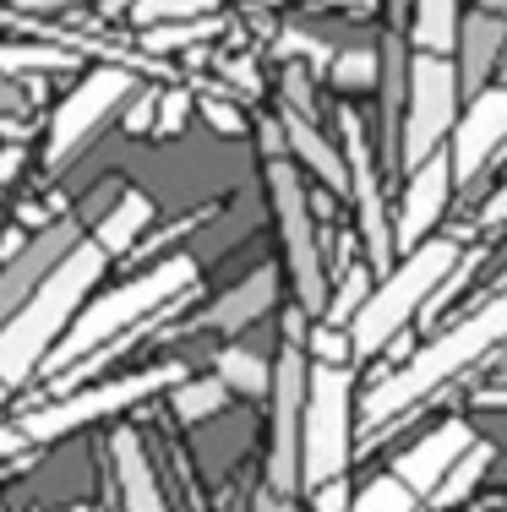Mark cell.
<instances>
[{"instance_id": "cell-2", "label": "cell", "mask_w": 507, "mask_h": 512, "mask_svg": "<svg viewBox=\"0 0 507 512\" xmlns=\"http://www.w3.org/2000/svg\"><path fill=\"white\" fill-rule=\"evenodd\" d=\"M497 344H507V289L491 295L480 311H469L458 327L437 333L420 355H409L398 371H388L377 387H366V425H388L393 414H404L409 404L431 398L437 387H448L458 371H469L475 360H486Z\"/></svg>"}, {"instance_id": "cell-41", "label": "cell", "mask_w": 507, "mask_h": 512, "mask_svg": "<svg viewBox=\"0 0 507 512\" xmlns=\"http://www.w3.org/2000/svg\"><path fill=\"white\" fill-rule=\"evenodd\" d=\"M0 109H22V88L11 77H0Z\"/></svg>"}, {"instance_id": "cell-15", "label": "cell", "mask_w": 507, "mask_h": 512, "mask_svg": "<svg viewBox=\"0 0 507 512\" xmlns=\"http://www.w3.org/2000/svg\"><path fill=\"white\" fill-rule=\"evenodd\" d=\"M475 442H480V436H475V425H469V420H442L437 431H426L404 458L393 463V474L420 496V502H431V491L442 485V474H448Z\"/></svg>"}, {"instance_id": "cell-29", "label": "cell", "mask_w": 507, "mask_h": 512, "mask_svg": "<svg viewBox=\"0 0 507 512\" xmlns=\"http://www.w3.org/2000/svg\"><path fill=\"white\" fill-rule=\"evenodd\" d=\"M371 300V262H355L338 284V295H328V322H355V311Z\"/></svg>"}, {"instance_id": "cell-32", "label": "cell", "mask_w": 507, "mask_h": 512, "mask_svg": "<svg viewBox=\"0 0 507 512\" xmlns=\"http://www.w3.org/2000/svg\"><path fill=\"white\" fill-rule=\"evenodd\" d=\"M311 349H317V365H344L349 338H338L333 327H317V333H311Z\"/></svg>"}, {"instance_id": "cell-33", "label": "cell", "mask_w": 507, "mask_h": 512, "mask_svg": "<svg viewBox=\"0 0 507 512\" xmlns=\"http://www.w3.org/2000/svg\"><path fill=\"white\" fill-rule=\"evenodd\" d=\"M153 126H159V93H142V99L126 109V131H153Z\"/></svg>"}, {"instance_id": "cell-40", "label": "cell", "mask_w": 507, "mask_h": 512, "mask_svg": "<svg viewBox=\"0 0 507 512\" xmlns=\"http://www.w3.org/2000/svg\"><path fill=\"white\" fill-rule=\"evenodd\" d=\"M475 404H480V409H507V382H502V387H480Z\"/></svg>"}, {"instance_id": "cell-8", "label": "cell", "mask_w": 507, "mask_h": 512, "mask_svg": "<svg viewBox=\"0 0 507 512\" xmlns=\"http://www.w3.org/2000/svg\"><path fill=\"white\" fill-rule=\"evenodd\" d=\"M268 197H273V218H279V240H284V262H289V278H295L300 311L328 316V267H322V256H317L306 186H300L289 158H268Z\"/></svg>"}, {"instance_id": "cell-28", "label": "cell", "mask_w": 507, "mask_h": 512, "mask_svg": "<svg viewBox=\"0 0 507 512\" xmlns=\"http://www.w3.org/2000/svg\"><path fill=\"white\" fill-rule=\"evenodd\" d=\"M213 6H219V0H137V6H131V17H137L142 28H159V22H197V17H213Z\"/></svg>"}, {"instance_id": "cell-16", "label": "cell", "mask_w": 507, "mask_h": 512, "mask_svg": "<svg viewBox=\"0 0 507 512\" xmlns=\"http://www.w3.org/2000/svg\"><path fill=\"white\" fill-rule=\"evenodd\" d=\"M507 50V17L502 11H469L464 22H458V88L475 99V93H486V77L491 66L502 60Z\"/></svg>"}, {"instance_id": "cell-39", "label": "cell", "mask_w": 507, "mask_h": 512, "mask_svg": "<svg viewBox=\"0 0 507 512\" xmlns=\"http://www.w3.org/2000/svg\"><path fill=\"white\" fill-rule=\"evenodd\" d=\"M480 224H507V186L491 191V202H486V213H480Z\"/></svg>"}, {"instance_id": "cell-18", "label": "cell", "mask_w": 507, "mask_h": 512, "mask_svg": "<svg viewBox=\"0 0 507 512\" xmlns=\"http://www.w3.org/2000/svg\"><path fill=\"white\" fill-rule=\"evenodd\" d=\"M279 126H284L289 153H295L300 164L311 169V175H317V180H328L333 191H349V164H344V153H338L333 142L317 131V115H300V109H284V115H279Z\"/></svg>"}, {"instance_id": "cell-31", "label": "cell", "mask_w": 507, "mask_h": 512, "mask_svg": "<svg viewBox=\"0 0 507 512\" xmlns=\"http://www.w3.org/2000/svg\"><path fill=\"white\" fill-rule=\"evenodd\" d=\"M279 55H289V60L306 55V60H317V66H328V60H333L328 44H317L311 33H300V28H284V33H279Z\"/></svg>"}, {"instance_id": "cell-19", "label": "cell", "mask_w": 507, "mask_h": 512, "mask_svg": "<svg viewBox=\"0 0 507 512\" xmlns=\"http://www.w3.org/2000/svg\"><path fill=\"white\" fill-rule=\"evenodd\" d=\"M110 458H115V485H120V502H126V512H164L159 480H153V463H148V453H142V436L137 431H115Z\"/></svg>"}, {"instance_id": "cell-38", "label": "cell", "mask_w": 507, "mask_h": 512, "mask_svg": "<svg viewBox=\"0 0 507 512\" xmlns=\"http://www.w3.org/2000/svg\"><path fill=\"white\" fill-rule=\"evenodd\" d=\"M251 512H295V496H284V491H257V502H251Z\"/></svg>"}, {"instance_id": "cell-27", "label": "cell", "mask_w": 507, "mask_h": 512, "mask_svg": "<svg viewBox=\"0 0 507 512\" xmlns=\"http://www.w3.org/2000/svg\"><path fill=\"white\" fill-rule=\"evenodd\" d=\"M415 502L420 496L398 474H377L360 496H349V512H415Z\"/></svg>"}, {"instance_id": "cell-5", "label": "cell", "mask_w": 507, "mask_h": 512, "mask_svg": "<svg viewBox=\"0 0 507 512\" xmlns=\"http://www.w3.org/2000/svg\"><path fill=\"white\" fill-rule=\"evenodd\" d=\"M349 414H355V376L349 365H317L306 382V420H300V485H328L344 480L355 436H349Z\"/></svg>"}, {"instance_id": "cell-14", "label": "cell", "mask_w": 507, "mask_h": 512, "mask_svg": "<svg viewBox=\"0 0 507 512\" xmlns=\"http://www.w3.org/2000/svg\"><path fill=\"white\" fill-rule=\"evenodd\" d=\"M448 197H453V164H448V153H431L420 169H409L404 202H398V224H393V246L415 251L420 240H431L437 218L448 213Z\"/></svg>"}, {"instance_id": "cell-6", "label": "cell", "mask_w": 507, "mask_h": 512, "mask_svg": "<svg viewBox=\"0 0 507 512\" xmlns=\"http://www.w3.org/2000/svg\"><path fill=\"white\" fill-rule=\"evenodd\" d=\"M404 126H398V164L420 169L431 153H442V142L453 137V115H458V66L453 55L420 50L404 71Z\"/></svg>"}, {"instance_id": "cell-43", "label": "cell", "mask_w": 507, "mask_h": 512, "mask_svg": "<svg viewBox=\"0 0 507 512\" xmlns=\"http://www.w3.org/2000/svg\"><path fill=\"white\" fill-rule=\"evenodd\" d=\"M33 11H55V6H66V0H28Z\"/></svg>"}, {"instance_id": "cell-44", "label": "cell", "mask_w": 507, "mask_h": 512, "mask_svg": "<svg viewBox=\"0 0 507 512\" xmlns=\"http://www.w3.org/2000/svg\"><path fill=\"white\" fill-rule=\"evenodd\" d=\"M480 6H486V11H502V17H507V0H480Z\"/></svg>"}, {"instance_id": "cell-25", "label": "cell", "mask_w": 507, "mask_h": 512, "mask_svg": "<svg viewBox=\"0 0 507 512\" xmlns=\"http://www.w3.org/2000/svg\"><path fill=\"white\" fill-rule=\"evenodd\" d=\"M219 33V17H197V22H159V28H142V50L148 55H169V50H186L197 39H213Z\"/></svg>"}, {"instance_id": "cell-45", "label": "cell", "mask_w": 507, "mask_h": 512, "mask_svg": "<svg viewBox=\"0 0 507 512\" xmlns=\"http://www.w3.org/2000/svg\"><path fill=\"white\" fill-rule=\"evenodd\" d=\"M6 393H11V382H0V404H6Z\"/></svg>"}, {"instance_id": "cell-35", "label": "cell", "mask_w": 507, "mask_h": 512, "mask_svg": "<svg viewBox=\"0 0 507 512\" xmlns=\"http://www.w3.org/2000/svg\"><path fill=\"white\" fill-rule=\"evenodd\" d=\"M202 109H208L213 131H224V137H235V131L246 126V120H240V109H235V104H219V99H213V104H202Z\"/></svg>"}, {"instance_id": "cell-23", "label": "cell", "mask_w": 507, "mask_h": 512, "mask_svg": "<svg viewBox=\"0 0 507 512\" xmlns=\"http://www.w3.org/2000/svg\"><path fill=\"white\" fill-rule=\"evenodd\" d=\"M415 44L437 55L458 50V0H415Z\"/></svg>"}, {"instance_id": "cell-22", "label": "cell", "mask_w": 507, "mask_h": 512, "mask_svg": "<svg viewBox=\"0 0 507 512\" xmlns=\"http://www.w3.org/2000/svg\"><path fill=\"white\" fill-rule=\"evenodd\" d=\"M213 376H219L229 393H240V398H262L273 387V365L262 355H251V349H240V344L219 349V371Z\"/></svg>"}, {"instance_id": "cell-34", "label": "cell", "mask_w": 507, "mask_h": 512, "mask_svg": "<svg viewBox=\"0 0 507 512\" xmlns=\"http://www.w3.org/2000/svg\"><path fill=\"white\" fill-rule=\"evenodd\" d=\"M186 109H191V99H186V93H169V99H159V126H153V131H164V137H169V131H180V120H186Z\"/></svg>"}, {"instance_id": "cell-10", "label": "cell", "mask_w": 507, "mask_h": 512, "mask_svg": "<svg viewBox=\"0 0 507 512\" xmlns=\"http://www.w3.org/2000/svg\"><path fill=\"white\" fill-rule=\"evenodd\" d=\"M131 88H137V77H131L126 66H99V71H88V77L71 88V99L55 109V126H50V169H66L71 153H77L82 142H88L93 131H99L104 120H110L115 109L131 99Z\"/></svg>"}, {"instance_id": "cell-24", "label": "cell", "mask_w": 507, "mask_h": 512, "mask_svg": "<svg viewBox=\"0 0 507 512\" xmlns=\"http://www.w3.org/2000/svg\"><path fill=\"white\" fill-rule=\"evenodd\" d=\"M175 393V420H186V425H197V420H208V414H219L229 404V387L219 382V376H202V382H180V387H169Z\"/></svg>"}, {"instance_id": "cell-46", "label": "cell", "mask_w": 507, "mask_h": 512, "mask_svg": "<svg viewBox=\"0 0 507 512\" xmlns=\"http://www.w3.org/2000/svg\"><path fill=\"white\" fill-rule=\"evenodd\" d=\"M104 6H110V11H120V6H126V0H104Z\"/></svg>"}, {"instance_id": "cell-47", "label": "cell", "mask_w": 507, "mask_h": 512, "mask_svg": "<svg viewBox=\"0 0 507 512\" xmlns=\"http://www.w3.org/2000/svg\"><path fill=\"white\" fill-rule=\"evenodd\" d=\"M502 382H507V376H502Z\"/></svg>"}, {"instance_id": "cell-37", "label": "cell", "mask_w": 507, "mask_h": 512, "mask_svg": "<svg viewBox=\"0 0 507 512\" xmlns=\"http://www.w3.org/2000/svg\"><path fill=\"white\" fill-rule=\"evenodd\" d=\"M28 453V436H22V425H0V463Z\"/></svg>"}, {"instance_id": "cell-30", "label": "cell", "mask_w": 507, "mask_h": 512, "mask_svg": "<svg viewBox=\"0 0 507 512\" xmlns=\"http://www.w3.org/2000/svg\"><path fill=\"white\" fill-rule=\"evenodd\" d=\"M71 66V50H44V44H0V77L6 71H60Z\"/></svg>"}, {"instance_id": "cell-13", "label": "cell", "mask_w": 507, "mask_h": 512, "mask_svg": "<svg viewBox=\"0 0 507 512\" xmlns=\"http://www.w3.org/2000/svg\"><path fill=\"white\" fill-rule=\"evenodd\" d=\"M502 142H507V88H486L469 99L464 120L453 126V153H448L453 186L475 180L491 164V153H502Z\"/></svg>"}, {"instance_id": "cell-9", "label": "cell", "mask_w": 507, "mask_h": 512, "mask_svg": "<svg viewBox=\"0 0 507 512\" xmlns=\"http://www.w3.org/2000/svg\"><path fill=\"white\" fill-rule=\"evenodd\" d=\"M306 349H300V322L289 327L279 360H273V447H268V485L284 496L300 491V420H306Z\"/></svg>"}, {"instance_id": "cell-20", "label": "cell", "mask_w": 507, "mask_h": 512, "mask_svg": "<svg viewBox=\"0 0 507 512\" xmlns=\"http://www.w3.org/2000/svg\"><path fill=\"white\" fill-rule=\"evenodd\" d=\"M148 224H153V202L142 197V191H120L115 207L104 213V224H99V235H93V240H99V246L115 256V251H131V240H137Z\"/></svg>"}, {"instance_id": "cell-11", "label": "cell", "mask_w": 507, "mask_h": 512, "mask_svg": "<svg viewBox=\"0 0 507 512\" xmlns=\"http://www.w3.org/2000/svg\"><path fill=\"white\" fill-rule=\"evenodd\" d=\"M338 131H344V164H349V197H355V213H360V240H366V262L371 267H388L393 262V224L382 213V191H377V175H371V142H366V126H360L355 109L338 115Z\"/></svg>"}, {"instance_id": "cell-7", "label": "cell", "mask_w": 507, "mask_h": 512, "mask_svg": "<svg viewBox=\"0 0 507 512\" xmlns=\"http://www.w3.org/2000/svg\"><path fill=\"white\" fill-rule=\"evenodd\" d=\"M180 382H186V365H153V371H137V376H115V382L82 387V393L60 398V404L33 409L28 420H17V425H22V436H28V447L33 442H55V436H71V431H82V425H93V420H110V414L153 398L159 387H180Z\"/></svg>"}, {"instance_id": "cell-12", "label": "cell", "mask_w": 507, "mask_h": 512, "mask_svg": "<svg viewBox=\"0 0 507 512\" xmlns=\"http://www.w3.org/2000/svg\"><path fill=\"white\" fill-rule=\"evenodd\" d=\"M77 240H82L77 218H55V224H44L39 235L28 240V246H22L6 267H0V327H6L22 306H28V295H33V289H39L44 278L55 273L60 256L77 246Z\"/></svg>"}, {"instance_id": "cell-36", "label": "cell", "mask_w": 507, "mask_h": 512, "mask_svg": "<svg viewBox=\"0 0 507 512\" xmlns=\"http://www.w3.org/2000/svg\"><path fill=\"white\" fill-rule=\"evenodd\" d=\"M317 512H349V485L344 480L317 485Z\"/></svg>"}, {"instance_id": "cell-4", "label": "cell", "mask_w": 507, "mask_h": 512, "mask_svg": "<svg viewBox=\"0 0 507 512\" xmlns=\"http://www.w3.org/2000/svg\"><path fill=\"white\" fill-rule=\"evenodd\" d=\"M191 284H197V262H191V256H169V262L148 267V273L131 278V284L88 300V311H77L66 344L44 360V371H60V365H71V360H88L93 349H104L110 338L126 333V327H137V322H148L153 311L175 306V295H186Z\"/></svg>"}, {"instance_id": "cell-17", "label": "cell", "mask_w": 507, "mask_h": 512, "mask_svg": "<svg viewBox=\"0 0 507 512\" xmlns=\"http://www.w3.org/2000/svg\"><path fill=\"white\" fill-rule=\"evenodd\" d=\"M273 300H279V273H273V267H257V273H246L235 289H224V295L197 316V327H213V333H240V327H251L257 316H268Z\"/></svg>"}, {"instance_id": "cell-42", "label": "cell", "mask_w": 507, "mask_h": 512, "mask_svg": "<svg viewBox=\"0 0 507 512\" xmlns=\"http://www.w3.org/2000/svg\"><path fill=\"white\" fill-rule=\"evenodd\" d=\"M317 6H349V11H360V6H371V0H317Z\"/></svg>"}, {"instance_id": "cell-3", "label": "cell", "mask_w": 507, "mask_h": 512, "mask_svg": "<svg viewBox=\"0 0 507 512\" xmlns=\"http://www.w3.org/2000/svg\"><path fill=\"white\" fill-rule=\"evenodd\" d=\"M458 262H464L458 240H420L415 251H404V262H398L393 273L371 289L366 306L355 311V322H349V349H355V355L388 349L409 327V316H415L420 306H431V295L453 278Z\"/></svg>"}, {"instance_id": "cell-21", "label": "cell", "mask_w": 507, "mask_h": 512, "mask_svg": "<svg viewBox=\"0 0 507 512\" xmlns=\"http://www.w3.org/2000/svg\"><path fill=\"white\" fill-rule=\"evenodd\" d=\"M491 458H497V447L491 442H475L464 458L453 463L448 474H442V485L431 491V507H442V512H453L458 502H469V496L480 491V480H486V469H491Z\"/></svg>"}, {"instance_id": "cell-1", "label": "cell", "mask_w": 507, "mask_h": 512, "mask_svg": "<svg viewBox=\"0 0 507 512\" xmlns=\"http://www.w3.org/2000/svg\"><path fill=\"white\" fill-rule=\"evenodd\" d=\"M104 262H110V251L99 240H77V246L60 256V267L28 295V306L0 327V382L17 387L39 371V360H50V344L77 322V311L93 295Z\"/></svg>"}, {"instance_id": "cell-26", "label": "cell", "mask_w": 507, "mask_h": 512, "mask_svg": "<svg viewBox=\"0 0 507 512\" xmlns=\"http://www.w3.org/2000/svg\"><path fill=\"white\" fill-rule=\"evenodd\" d=\"M328 77H333V88H344V93H366L382 82V60L371 50H338L328 60Z\"/></svg>"}]
</instances>
